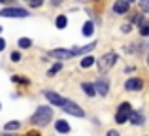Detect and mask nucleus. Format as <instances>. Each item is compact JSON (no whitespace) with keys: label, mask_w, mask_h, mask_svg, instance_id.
Returning a JSON list of instances; mask_svg holds the SVG:
<instances>
[{"label":"nucleus","mask_w":149,"mask_h":136,"mask_svg":"<svg viewBox=\"0 0 149 136\" xmlns=\"http://www.w3.org/2000/svg\"><path fill=\"white\" fill-rule=\"evenodd\" d=\"M51 117H53V110L49 106H40L32 115V123L38 127H45V125H49Z\"/></svg>","instance_id":"nucleus-1"},{"label":"nucleus","mask_w":149,"mask_h":136,"mask_svg":"<svg viewBox=\"0 0 149 136\" xmlns=\"http://www.w3.org/2000/svg\"><path fill=\"white\" fill-rule=\"evenodd\" d=\"M115 63H117V53H113V51H109V53H106V55H102L100 59L96 61L100 74H106L109 68H113V64H115Z\"/></svg>","instance_id":"nucleus-2"},{"label":"nucleus","mask_w":149,"mask_h":136,"mask_svg":"<svg viewBox=\"0 0 149 136\" xmlns=\"http://www.w3.org/2000/svg\"><path fill=\"white\" fill-rule=\"evenodd\" d=\"M130 114H132V106L128 102H123L119 108H117V114H115V121L119 123V125H123V123H127L128 119H130Z\"/></svg>","instance_id":"nucleus-3"},{"label":"nucleus","mask_w":149,"mask_h":136,"mask_svg":"<svg viewBox=\"0 0 149 136\" xmlns=\"http://www.w3.org/2000/svg\"><path fill=\"white\" fill-rule=\"evenodd\" d=\"M79 47H72V49H53L51 51V57H55V59L58 61H66V59H72L74 55H79Z\"/></svg>","instance_id":"nucleus-4"},{"label":"nucleus","mask_w":149,"mask_h":136,"mask_svg":"<svg viewBox=\"0 0 149 136\" xmlns=\"http://www.w3.org/2000/svg\"><path fill=\"white\" fill-rule=\"evenodd\" d=\"M61 108L66 112V114H72V115H76V117H83V115H85V112L81 110V108L77 106L76 102H72V100H68V98H64V100H62Z\"/></svg>","instance_id":"nucleus-5"},{"label":"nucleus","mask_w":149,"mask_h":136,"mask_svg":"<svg viewBox=\"0 0 149 136\" xmlns=\"http://www.w3.org/2000/svg\"><path fill=\"white\" fill-rule=\"evenodd\" d=\"M0 15L2 17H29V11L23 8H4Z\"/></svg>","instance_id":"nucleus-6"},{"label":"nucleus","mask_w":149,"mask_h":136,"mask_svg":"<svg viewBox=\"0 0 149 136\" xmlns=\"http://www.w3.org/2000/svg\"><path fill=\"white\" fill-rule=\"evenodd\" d=\"M125 89H127L128 93H132V91H142V89H143V81L140 80V77H130V80L125 81Z\"/></svg>","instance_id":"nucleus-7"},{"label":"nucleus","mask_w":149,"mask_h":136,"mask_svg":"<svg viewBox=\"0 0 149 136\" xmlns=\"http://www.w3.org/2000/svg\"><path fill=\"white\" fill-rule=\"evenodd\" d=\"M95 89H96V93H98V95L106 96V95H108V91H109V81L106 80V77H98V80H96Z\"/></svg>","instance_id":"nucleus-8"},{"label":"nucleus","mask_w":149,"mask_h":136,"mask_svg":"<svg viewBox=\"0 0 149 136\" xmlns=\"http://www.w3.org/2000/svg\"><path fill=\"white\" fill-rule=\"evenodd\" d=\"M128 8H130V2L128 0H117L115 4H113V11H115L117 15H123L128 11Z\"/></svg>","instance_id":"nucleus-9"},{"label":"nucleus","mask_w":149,"mask_h":136,"mask_svg":"<svg viewBox=\"0 0 149 136\" xmlns=\"http://www.w3.org/2000/svg\"><path fill=\"white\" fill-rule=\"evenodd\" d=\"M44 95H45V98H47V100H49V102H51V104H53V106H58V108H61V104H62V100H64V98H62V96H61V95H57V93H55V91H45V93H44Z\"/></svg>","instance_id":"nucleus-10"},{"label":"nucleus","mask_w":149,"mask_h":136,"mask_svg":"<svg viewBox=\"0 0 149 136\" xmlns=\"http://www.w3.org/2000/svg\"><path fill=\"white\" fill-rule=\"evenodd\" d=\"M128 121H130L132 125H138L140 127V125H143V121H146V119H143V114H142V112H132Z\"/></svg>","instance_id":"nucleus-11"},{"label":"nucleus","mask_w":149,"mask_h":136,"mask_svg":"<svg viewBox=\"0 0 149 136\" xmlns=\"http://www.w3.org/2000/svg\"><path fill=\"white\" fill-rule=\"evenodd\" d=\"M55 127H57V130H58V133H62V134L70 133V125L66 121H62V119H58V121L55 123Z\"/></svg>","instance_id":"nucleus-12"},{"label":"nucleus","mask_w":149,"mask_h":136,"mask_svg":"<svg viewBox=\"0 0 149 136\" xmlns=\"http://www.w3.org/2000/svg\"><path fill=\"white\" fill-rule=\"evenodd\" d=\"M81 89H83V93L87 96H95L96 95V89H95V85H93V83H81Z\"/></svg>","instance_id":"nucleus-13"},{"label":"nucleus","mask_w":149,"mask_h":136,"mask_svg":"<svg viewBox=\"0 0 149 136\" xmlns=\"http://www.w3.org/2000/svg\"><path fill=\"white\" fill-rule=\"evenodd\" d=\"M81 32H83V36H93V32H95V25H93L91 21H87L83 25V30H81Z\"/></svg>","instance_id":"nucleus-14"},{"label":"nucleus","mask_w":149,"mask_h":136,"mask_svg":"<svg viewBox=\"0 0 149 136\" xmlns=\"http://www.w3.org/2000/svg\"><path fill=\"white\" fill-rule=\"evenodd\" d=\"M138 27H140V34H142V36H149V21L147 19H143Z\"/></svg>","instance_id":"nucleus-15"},{"label":"nucleus","mask_w":149,"mask_h":136,"mask_svg":"<svg viewBox=\"0 0 149 136\" xmlns=\"http://www.w3.org/2000/svg\"><path fill=\"white\" fill-rule=\"evenodd\" d=\"M55 25H57V29H66V25H68V19H66V15H58L57 21H55Z\"/></svg>","instance_id":"nucleus-16"},{"label":"nucleus","mask_w":149,"mask_h":136,"mask_svg":"<svg viewBox=\"0 0 149 136\" xmlns=\"http://www.w3.org/2000/svg\"><path fill=\"white\" fill-rule=\"evenodd\" d=\"M95 57H91V55H87V57H83V61H81V68H89V66H93L95 64Z\"/></svg>","instance_id":"nucleus-17"},{"label":"nucleus","mask_w":149,"mask_h":136,"mask_svg":"<svg viewBox=\"0 0 149 136\" xmlns=\"http://www.w3.org/2000/svg\"><path fill=\"white\" fill-rule=\"evenodd\" d=\"M17 45H19L21 49H29L30 45H32V40H30V38H21V40L17 42Z\"/></svg>","instance_id":"nucleus-18"},{"label":"nucleus","mask_w":149,"mask_h":136,"mask_svg":"<svg viewBox=\"0 0 149 136\" xmlns=\"http://www.w3.org/2000/svg\"><path fill=\"white\" fill-rule=\"evenodd\" d=\"M61 68H62V63H55V64H53V66H51V68H49V72H47V76H49V77H53V76H55V74H57V72H58V70H61Z\"/></svg>","instance_id":"nucleus-19"},{"label":"nucleus","mask_w":149,"mask_h":136,"mask_svg":"<svg viewBox=\"0 0 149 136\" xmlns=\"http://www.w3.org/2000/svg\"><path fill=\"white\" fill-rule=\"evenodd\" d=\"M19 127H21V123H19V121H10V123L4 125V129H6V130H17Z\"/></svg>","instance_id":"nucleus-20"},{"label":"nucleus","mask_w":149,"mask_h":136,"mask_svg":"<svg viewBox=\"0 0 149 136\" xmlns=\"http://www.w3.org/2000/svg\"><path fill=\"white\" fill-rule=\"evenodd\" d=\"M140 10H142V11H147V13H149V0H140Z\"/></svg>","instance_id":"nucleus-21"},{"label":"nucleus","mask_w":149,"mask_h":136,"mask_svg":"<svg viewBox=\"0 0 149 136\" xmlns=\"http://www.w3.org/2000/svg\"><path fill=\"white\" fill-rule=\"evenodd\" d=\"M143 19H146V17H143V15H140V13H136V15H134V17H132V23H134V25H140V23H142V21H143Z\"/></svg>","instance_id":"nucleus-22"},{"label":"nucleus","mask_w":149,"mask_h":136,"mask_svg":"<svg viewBox=\"0 0 149 136\" xmlns=\"http://www.w3.org/2000/svg\"><path fill=\"white\" fill-rule=\"evenodd\" d=\"M11 81H15V83H29V80H25V77H19V76H13V77H11Z\"/></svg>","instance_id":"nucleus-23"},{"label":"nucleus","mask_w":149,"mask_h":136,"mask_svg":"<svg viewBox=\"0 0 149 136\" xmlns=\"http://www.w3.org/2000/svg\"><path fill=\"white\" fill-rule=\"evenodd\" d=\"M11 61H13V63H19V61H21V53L13 51V53H11Z\"/></svg>","instance_id":"nucleus-24"},{"label":"nucleus","mask_w":149,"mask_h":136,"mask_svg":"<svg viewBox=\"0 0 149 136\" xmlns=\"http://www.w3.org/2000/svg\"><path fill=\"white\" fill-rule=\"evenodd\" d=\"M130 29H132V23H125V25L121 27V30H123V32H130Z\"/></svg>","instance_id":"nucleus-25"},{"label":"nucleus","mask_w":149,"mask_h":136,"mask_svg":"<svg viewBox=\"0 0 149 136\" xmlns=\"http://www.w3.org/2000/svg\"><path fill=\"white\" fill-rule=\"evenodd\" d=\"M42 4H44V0H30V6L32 8H40Z\"/></svg>","instance_id":"nucleus-26"},{"label":"nucleus","mask_w":149,"mask_h":136,"mask_svg":"<svg viewBox=\"0 0 149 136\" xmlns=\"http://www.w3.org/2000/svg\"><path fill=\"white\" fill-rule=\"evenodd\" d=\"M4 47H6V40L0 38V51H4Z\"/></svg>","instance_id":"nucleus-27"},{"label":"nucleus","mask_w":149,"mask_h":136,"mask_svg":"<svg viewBox=\"0 0 149 136\" xmlns=\"http://www.w3.org/2000/svg\"><path fill=\"white\" fill-rule=\"evenodd\" d=\"M25 136H40V133H36V130H30V133H26Z\"/></svg>","instance_id":"nucleus-28"},{"label":"nucleus","mask_w":149,"mask_h":136,"mask_svg":"<svg viewBox=\"0 0 149 136\" xmlns=\"http://www.w3.org/2000/svg\"><path fill=\"white\" fill-rule=\"evenodd\" d=\"M108 136H121V134L117 133V130H109V133H108Z\"/></svg>","instance_id":"nucleus-29"},{"label":"nucleus","mask_w":149,"mask_h":136,"mask_svg":"<svg viewBox=\"0 0 149 136\" xmlns=\"http://www.w3.org/2000/svg\"><path fill=\"white\" fill-rule=\"evenodd\" d=\"M4 136H13V134H4Z\"/></svg>","instance_id":"nucleus-30"},{"label":"nucleus","mask_w":149,"mask_h":136,"mask_svg":"<svg viewBox=\"0 0 149 136\" xmlns=\"http://www.w3.org/2000/svg\"><path fill=\"white\" fill-rule=\"evenodd\" d=\"M147 64H149V55H147Z\"/></svg>","instance_id":"nucleus-31"},{"label":"nucleus","mask_w":149,"mask_h":136,"mask_svg":"<svg viewBox=\"0 0 149 136\" xmlns=\"http://www.w3.org/2000/svg\"><path fill=\"white\" fill-rule=\"evenodd\" d=\"M0 32H2V27H0Z\"/></svg>","instance_id":"nucleus-32"},{"label":"nucleus","mask_w":149,"mask_h":136,"mask_svg":"<svg viewBox=\"0 0 149 136\" xmlns=\"http://www.w3.org/2000/svg\"><path fill=\"white\" fill-rule=\"evenodd\" d=\"M128 2H134V0H128Z\"/></svg>","instance_id":"nucleus-33"},{"label":"nucleus","mask_w":149,"mask_h":136,"mask_svg":"<svg viewBox=\"0 0 149 136\" xmlns=\"http://www.w3.org/2000/svg\"><path fill=\"white\" fill-rule=\"evenodd\" d=\"M2 2H4V0H0V4H2Z\"/></svg>","instance_id":"nucleus-34"}]
</instances>
